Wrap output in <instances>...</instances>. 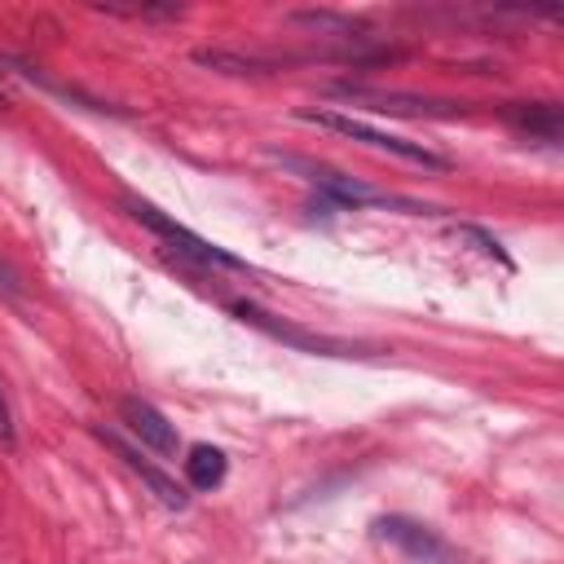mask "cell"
I'll return each instance as SVG.
<instances>
[{
  "label": "cell",
  "mask_w": 564,
  "mask_h": 564,
  "mask_svg": "<svg viewBox=\"0 0 564 564\" xmlns=\"http://www.w3.org/2000/svg\"><path fill=\"white\" fill-rule=\"evenodd\" d=\"M123 207H128V216H132L137 225H145V229H150V234H159L176 256H185V260H194V264H203V269H251V264H247V260H238L234 251H225V247H216V242L198 238L194 229H185L181 220H172L167 212H159L150 198L123 194Z\"/></svg>",
  "instance_id": "obj_1"
},
{
  "label": "cell",
  "mask_w": 564,
  "mask_h": 564,
  "mask_svg": "<svg viewBox=\"0 0 564 564\" xmlns=\"http://www.w3.org/2000/svg\"><path fill=\"white\" fill-rule=\"evenodd\" d=\"M304 119H313V123H322V128H335V132H344V137H352V141H361V145H370V150L397 154V159H405V163H419V167H432V172L449 167L445 154H436V150H427V145H419V141L379 132V128H370V123H361V119H352V115H339V110H308Z\"/></svg>",
  "instance_id": "obj_2"
},
{
  "label": "cell",
  "mask_w": 564,
  "mask_h": 564,
  "mask_svg": "<svg viewBox=\"0 0 564 564\" xmlns=\"http://www.w3.org/2000/svg\"><path fill=\"white\" fill-rule=\"evenodd\" d=\"M375 538L388 542V546H397V551H405V555L419 560V564H445V560H454V551H449L427 524L405 520V516H383V520H375Z\"/></svg>",
  "instance_id": "obj_3"
},
{
  "label": "cell",
  "mask_w": 564,
  "mask_h": 564,
  "mask_svg": "<svg viewBox=\"0 0 564 564\" xmlns=\"http://www.w3.org/2000/svg\"><path fill=\"white\" fill-rule=\"evenodd\" d=\"M119 419H123V427H128L145 449H154V454H163V458L176 454V427H172L150 401L123 397V401H119Z\"/></svg>",
  "instance_id": "obj_4"
},
{
  "label": "cell",
  "mask_w": 564,
  "mask_h": 564,
  "mask_svg": "<svg viewBox=\"0 0 564 564\" xmlns=\"http://www.w3.org/2000/svg\"><path fill=\"white\" fill-rule=\"evenodd\" d=\"M97 436H101V441H106V445H110V449H115V454H119V458H123V463H128V467H132V471H137V476H141V480H145V485L154 489V498H159L163 507H176V511H181V507L189 502V494H185V489H181V485H176L172 476H163V471H159L154 463H145V458H141V449H132V445H128V441H123L119 432L101 427Z\"/></svg>",
  "instance_id": "obj_5"
},
{
  "label": "cell",
  "mask_w": 564,
  "mask_h": 564,
  "mask_svg": "<svg viewBox=\"0 0 564 564\" xmlns=\"http://www.w3.org/2000/svg\"><path fill=\"white\" fill-rule=\"evenodd\" d=\"M234 313L242 317V322H251V326H260V330H269V335H278V339H286V344H295V348H308V352H352V344H339V339H326V335H304V330H291V326H282V322H273L269 313H260L256 304H234Z\"/></svg>",
  "instance_id": "obj_6"
},
{
  "label": "cell",
  "mask_w": 564,
  "mask_h": 564,
  "mask_svg": "<svg viewBox=\"0 0 564 564\" xmlns=\"http://www.w3.org/2000/svg\"><path fill=\"white\" fill-rule=\"evenodd\" d=\"M225 467L229 463H225V454L216 445H194L189 458H185V476H189L194 489H216L225 480Z\"/></svg>",
  "instance_id": "obj_7"
},
{
  "label": "cell",
  "mask_w": 564,
  "mask_h": 564,
  "mask_svg": "<svg viewBox=\"0 0 564 564\" xmlns=\"http://www.w3.org/2000/svg\"><path fill=\"white\" fill-rule=\"evenodd\" d=\"M516 119L529 128V132H546V137H555L560 132V115H555V106H538V110H516Z\"/></svg>",
  "instance_id": "obj_8"
},
{
  "label": "cell",
  "mask_w": 564,
  "mask_h": 564,
  "mask_svg": "<svg viewBox=\"0 0 564 564\" xmlns=\"http://www.w3.org/2000/svg\"><path fill=\"white\" fill-rule=\"evenodd\" d=\"M0 441L13 445V410H9V401H4V388H0Z\"/></svg>",
  "instance_id": "obj_9"
}]
</instances>
